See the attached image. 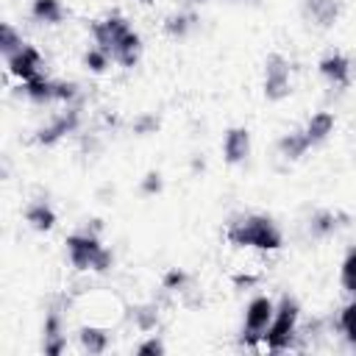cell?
<instances>
[{
	"mask_svg": "<svg viewBox=\"0 0 356 356\" xmlns=\"http://www.w3.org/2000/svg\"><path fill=\"white\" fill-rule=\"evenodd\" d=\"M83 64H86V70H92L95 75H100V72H106V70H108L111 56H108V53H103L97 44H92V47L83 53Z\"/></svg>",
	"mask_w": 356,
	"mask_h": 356,
	"instance_id": "obj_25",
	"label": "cell"
},
{
	"mask_svg": "<svg viewBox=\"0 0 356 356\" xmlns=\"http://www.w3.org/2000/svg\"><path fill=\"white\" fill-rule=\"evenodd\" d=\"M186 281H189V275H186L184 270L172 267V270L164 275V289H184V286H186Z\"/></svg>",
	"mask_w": 356,
	"mask_h": 356,
	"instance_id": "obj_29",
	"label": "cell"
},
{
	"mask_svg": "<svg viewBox=\"0 0 356 356\" xmlns=\"http://www.w3.org/2000/svg\"><path fill=\"white\" fill-rule=\"evenodd\" d=\"M22 44H25V42H22V33H17V28H14L11 22H3V25H0V53H3V56H11V53H17Z\"/></svg>",
	"mask_w": 356,
	"mask_h": 356,
	"instance_id": "obj_24",
	"label": "cell"
},
{
	"mask_svg": "<svg viewBox=\"0 0 356 356\" xmlns=\"http://www.w3.org/2000/svg\"><path fill=\"white\" fill-rule=\"evenodd\" d=\"M131 320L139 331H153L159 325V306L156 303H139L131 309Z\"/></svg>",
	"mask_w": 356,
	"mask_h": 356,
	"instance_id": "obj_21",
	"label": "cell"
},
{
	"mask_svg": "<svg viewBox=\"0 0 356 356\" xmlns=\"http://www.w3.org/2000/svg\"><path fill=\"white\" fill-rule=\"evenodd\" d=\"M339 331L348 339V345L356 348V300L342 306V312H339Z\"/></svg>",
	"mask_w": 356,
	"mask_h": 356,
	"instance_id": "obj_23",
	"label": "cell"
},
{
	"mask_svg": "<svg viewBox=\"0 0 356 356\" xmlns=\"http://www.w3.org/2000/svg\"><path fill=\"white\" fill-rule=\"evenodd\" d=\"M164 350H167V348H164V342H161L156 334L136 345V353H139V356H161Z\"/></svg>",
	"mask_w": 356,
	"mask_h": 356,
	"instance_id": "obj_28",
	"label": "cell"
},
{
	"mask_svg": "<svg viewBox=\"0 0 356 356\" xmlns=\"http://www.w3.org/2000/svg\"><path fill=\"white\" fill-rule=\"evenodd\" d=\"M337 228H339V214L331 209H320L309 217V234L314 239H325V236L337 234Z\"/></svg>",
	"mask_w": 356,
	"mask_h": 356,
	"instance_id": "obj_18",
	"label": "cell"
},
{
	"mask_svg": "<svg viewBox=\"0 0 356 356\" xmlns=\"http://www.w3.org/2000/svg\"><path fill=\"white\" fill-rule=\"evenodd\" d=\"M334 125H337V122H334V114H331V111H317V114L309 117L303 134L309 136L312 145H320V142H325V139L334 134Z\"/></svg>",
	"mask_w": 356,
	"mask_h": 356,
	"instance_id": "obj_16",
	"label": "cell"
},
{
	"mask_svg": "<svg viewBox=\"0 0 356 356\" xmlns=\"http://www.w3.org/2000/svg\"><path fill=\"white\" fill-rule=\"evenodd\" d=\"M248 156H250V131L242 125L228 128L222 136V159L228 164H242Z\"/></svg>",
	"mask_w": 356,
	"mask_h": 356,
	"instance_id": "obj_12",
	"label": "cell"
},
{
	"mask_svg": "<svg viewBox=\"0 0 356 356\" xmlns=\"http://www.w3.org/2000/svg\"><path fill=\"white\" fill-rule=\"evenodd\" d=\"M317 70H320V75H323L331 86H339V89H345V86L350 83V72H353L348 56H342V53H328V56H323L320 64H317Z\"/></svg>",
	"mask_w": 356,
	"mask_h": 356,
	"instance_id": "obj_11",
	"label": "cell"
},
{
	"mask_svg": "<svg viewBox=\"0 0 356 356\" xmlns=\"http://www.w3.org/2000/svg\"><path fill=\"white\" fill-rule=\"evenodd\" d=\"M273 314H275V303L267 295H256L248 303L245 323H242V339H245V345H253V342L264 339V331L273 323Z\"/></svg>",
	"mask_w": 356,
	"mask_h": 356,
	"instance_id": "obj_8",
	"label": "cell"
},
{
	"mask_svg": "<svg viewBox=\"0 0 356 356\" xmlns=\"http://www.w3.org/2000/svg\"><path fill=\"white\" fill-rule=\"evenodd\" d=\"M78 342L86 353L97 356V353H106L108 345H111V334L106 325H97V323H89V325H81L78 328Z\"/></svg>",
	"mask_w": 356,
	"mask_h": 356,
	"instance_id": "obj_13",
	"label": "cell"
},
{
	"mask_svg": "<svg viewBox=\"0 0 356 356\" xmlns=\"http://www.w3.org/2000/svg\"><path fill=\"white\" fill-rule=\"evenodd\" d=\"M339 281H342V289L356 295V248H350L339 264Z\"/></svg>",
	"mask_w": 356,
	"mask_h": 356,
	"instance_id": "obj_22",
	"label": "cell"
},
{
	"mask_svg": "<svg viewBox=\"0 0 356 356\" xmlns=\"http://www.w3.org/2000/svg\"><path fill=\"white\" fill-rule=\"evenodd\" d=\"M25 222L33 228V231H50L56 225V211L50 209L47 200H33L28 203L25 209Z\"/></svg>",
	"mask_w": 356,
	"mask_h": 356,
	"instance_id": "obj_17",
	"label": "cell"
},
{
	"mask_svg": "<svg viewBox=\"0 0 356 356\" xmlns=\"http://www.w3.org/2000/svg\"><path fill=\"white\" fill-rule=\"evenodd\" d=\"M195 28H197V14H192V11H175L164 19V33L172 39H184Z\"/></svg>",
	"mask_w": 356,
	"mask_h": 356,
	"instance_id": "obj_19",
	"label": "cell"
},
{
	"mask_svg": "<svg viewBox=\"0 0 356 356\" xmlns=\"http://www.w3.org/2000/svg\"><path fill=\"white\" fill-rule=\"evenodd\" d=\"M225 239L234 248H253V250H278L284 245V234L267 214H242L228 222Z\"/></svg>",
	"mask_w": 356,
	"mask_h": 356,
	"instance_id": "obj_2",
	"label": "cell"
},
{
	"mask_svg": "<svg viewBox=\"0 0 356 356\" xmlns=\"http://www.w3.org/2000/svg\"><path fill=\"white\" fill-rule=\"evenodd\" d=\"M186 3H206V0H186Z\"/></svg>",
	"mask_w": 356,
	"mask_h": 356,
	"instance_id": "obj_30",
	"label": "cell"
},
{
	"mask_svg": "<svg viewBox=\"0 0 356 356\" xmlns=\"http://www.w3.org/2000/svg\"><path fill=\"white\" fill-rule=\"evenodd\" d=\"M306 17L317 28H331L339 19V3L337 0H306L303 6Z\"/></svg>",
	"mask_w": 356,
	"mask_h": 356,
	"instance_id": "obj_14",
	"label": "cell"
},
{
	"mask_svg": "<svg viewBox=\"0 0 356 356\" xmlns=\"http://www.w3.org/2000/svg\"><path fill=\"white\" fill-rule=\"evenodd\" d=\"M67 256L70 264L81 273H108L111 270V250L97 239L95 231H83V234H70L67 236Z\"/></svg>",
	"mask_w": 356,
	"mask_h": 356,
	"instance_id": "obj_3",
	"label": "cell"
},
{
	"mask_svg": "<svg viewBox=\"0 0 356 356\" xmlns=\"http://www.w3.org/2000/svg\"><path fill=\"white\" fill-rule=\"evenodd\" d=\"M6 67H8V72H11L19 83H28V81H33V78L42 75V53H39L33 44L25 42L17 53L6 56Z\"/></svg>",
	"mask_w": 356,
	"mask_h": 356,
	"instance_id": "obj_9",
	"label": "cell"
},
{
	"mask_svg": "<svg viewBox=\"0 0 356 356\" xmlns=\"http://www.w3.org/2000/svg\"><path fill=\"white\" fill-rule=\"evenodd\" d=\"M92 42L111 56V61H117L120 67L131 70L139 64L142 58V36L131 28V22L120 14H108L97 22H92Z\"/></svg>",
	"mask_w": 356,
	"mask_h": 356,
	"instance_id": "obj_1",
	"label": "cell"
},
{
	"mask_svg": "<svg viewBox=\"0 0 356 356\" xmlns=\"http://www.w3.org/2000/svg\"><path fill=\"white\" fill-rule=\"evenodd\" d=\"M298 320H300V306L292 295H284L278 303H275V314H273V323L267 325L264 331V345L267 350L278 353V350H286L298 334Z\"/></svg>",
	"mask_w": 356,
	"mask_h": 356,
	"instance_id": "obj_4",
	"label": "cell"
},
{
	"mask_svg": "<svg viewBox=\"0 0 356 356\" xmlns=\"http://www.w3.org/2000/svg\"><path fill=\"white\" fill-rule=\"evenodd\" d=\"M31 17L39 25H58L64 19V8L58 0H33L31 3Z\"/></svg>",
	"mask_w": 356,
	"mask_h": 356,
	"instance_id": "obj_20",
	"label": "cell"
},
{
	"mask_svg": "<svg viewBox=\"0 0 356 356\" xmlns=\"http://www.w3.org/2000/svg\"><path fill=\"white\" fill-rule=\"evenodd\" d=\"M309 147H312V142H309V136H306L303 131H289V134H284V136L278 139V156L286 159V161L303 159Z\"/></svg>",
	"mask_w": 356,
	"mask_h": 356,
	"instance_id": "obj_15",
	"label": "cell"
},
{
	"mask_svg": "<svg viewBox=\"0 0 356 356\" xmlns=\"http://www.w3.org/2000/svg\"><path fill=\"white\" fill-rule=\"evenodd\" d=\"M292 92V64L281 53H270L264 58V97L278 103Z\"/></svg>",
	"mask_w": 356,
	"mask_h": 356,
	"instance_id": "obj_6",
	"label": "cell"
},
{
	"mask_svg": "<svg viewBox=\"0 0 356 356\" xmlns=\"http://www.w3.org/2000/svg\"><path fill=\"white\" fill-rule=\"evenodd\" d=\"M78 128H81V111H78L75 106H67L64 111L53 114V117L33 134V142L42 145V147H53V145H58L64 136L75 134Z\"/></svg>",
	"mask_w": 356,
	"mask_h": 356,
	"instance_id": "obj_7",
	"label": "cell"
},
{
	"mask_svg": "<svg viewBox=\"0 0 356 356\" xmlns=\"http://www.w3.org/2000/svg\"><path fill=\"white\" fill-rule=\"evenodd\" d=\"M159 125H161V120L156 117V114H150V111H145V114H139L136 120H134V134L136 136H150V134H156L159 131Z\"/></svg>",
	"mask_w": 356,
	"mask_h": 356,
	"instance_id": "obj_26",
	"label": "cell"
},
{
	"mask_svg": "<svg viewBox=\"0 0 356 356\" xmlns=\"http://www.w3.org/2000/svg\"><path fill=\"white\" fill-rule=\"evenodd\" d=\"M234 3H245V0H234Z\"/></svg>",
	"mask_w": 356,
	"mask_h": 356,
	"instance_id": "obj_31",
	"label": "cell"
},
{
	"mask_svg": "<svg viewBox=\"0 0 356 356\" xmlns=\"http://www.w3.org/2000/svg\"><path fill=\"white\" fill-rule=\"evenodd\" d=\"M139 189H142V195H159V192L164 189V178H161V172L150 170V172H147V175L142 178Z\"/></svg>",
	"mask_w": 356,
	"mask_h": 356,
	"instance_id": "obj_27",
	"label": "cell"
},
{
	"mask_svg": "<svg viewBox=\"0 0 356 356\" xmlns=\"http://www.w3.org/2000/svg\"><path fill=\"white\" fill-rule=\"evenodd\" d=\"M22 92L31 103H72L78 97V83L75 81H53V78H33L28 83H22Z\"/></svg>",
	"mask_w": 356,
	"mask_h": 356,
	"instance_id": "obj_5",
	"label": "cell"
},
{
	"mask_svg": "<svg viewBox=\"0 0 356 356\" xmlns=\"http://www.w3.org/2000/svg\"><path fill=\"white\" fill-rule=\"evenodd\" d=\"M42 350L47 356H61L67 350V334H64V317L58 309H50L44 314L42 325Z\"/></svg>",
	"mask_w": 356,
	"mask_h": 356,
	"instance_id": "obj_10",
	"label": "cell"
}]
</instances>
